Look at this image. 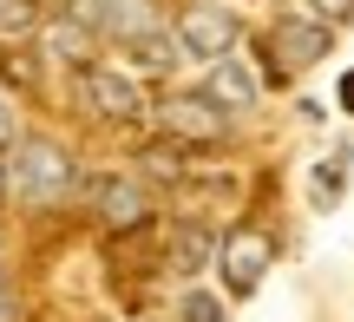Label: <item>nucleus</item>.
<instances>
[{
  "instance_id": "obj_1",
  "label": "nucleus",
  "mask_w": 354,
  "mask_h": 322,
  "mask_svg": "<svg viewBox=\"0 0 354 322\" xmlns=\"http://www.w3.org/2000/svg\"><path fill=\"white\" fill-rule=\"evenodd\" d=\"M7 191L20 197L26 211H46L73 191V152L59 138H20L7 152Z\"/></svg>"
},
{
  "instance_id": "obj_2",
  "label": "nucleus",
  "mask_w": 354,
  "mask_h": 322,
  "mask_svg": "<svg viewBox=\"0 0 354 322\" xmlns=\"http://www.w3.org/2000/svg\"><path fill=\"white\" fill-rule=\"evenodd\" d=\"M269 263H276V237L256 231V224H236V231H223V244H216V270H223V296H256L269 276Z\"/></svg>"
},
{
  "instance_id": "obj_3",
  "label": "nucleus",
  "mask_w": 354,
  "mask_h": 322,
  "mask_svg": "<svg viewBox=\"0 0 354 322\" xmlns=\"http://www.w3.org/2000/svg\"><path fill=\"white\" fill-rule=\"evenodd\" d=\"M171 39H177L184 60L216 66V60H230V46L243 39V20L230 7H184V13H177V26H171Z\"/></svg>"
},
{
  "instance_id": "obj_4",
  "label": "nucleus",
  "mask_w": 354,
  "mask_h": 322,
  "mask_svg": "<svg viewBox=\"0 0 354 322\" xmlns=\"http://www.w3.org/2000/svg\"><path fill=\"white\" fill-rule=\"evenodd\" d=\"M92 217L105 224V231H151V217H158V191L145 178H125V171H118V178H99L92 184Z\"/></svg>"
},
{
  "instance_id": "obj_5",
  "label": "nucleus",
  "mask_w": 354,
  "mask_h": 322,
  "mask_svg": "<svg viewBox=\"0 0 354 322\" xmlns=\"http://www.w3.org/2000/svg\"><path fill=\"white\" fill-rule=\"evenodd\" d=\"M335 46V26L308 20V13H282L276 26H269V60L282 66V73H308L315 60H328Z\"/></svg>"
},
{
  "instance_id": "obj_6",
  "label": "nucleus",
  "mask_w": 354,
  "mask_h": 322,
  "mask_svg": "<svg viewBox=\"0 0 354 322\" xmlns=\"http://www.w3.org/2000/svg\"><path fill=\"white\" fill-rule=\"evenodd\" d=\"M158 132L177 145H216L230 132V112L223 105H210L203 92H184V99H165L158 105Z\"/></svg>"
},
{
  "instance_id": "obj_7",
  "label": "nucleus",
  "mask_w": 354,
  "mask_h": 322,
  "mask_svg": "<svg viewBox=\"0 0 354 322\" xmlns=\"http://www.w3.org/2000/svg\"><path fill=\"white\" fill-rule=\"evenodd\" d=\"M79 105H86L92 118H138L145 105H138V79H125V73H112V66H79Z\"/></svg>"
},
{
  "instance_id": "obj_8",
  "label": "nucleus",
  "mask_w": 354,
  "mask_h": 322,
  "mask_svg": "<svg viewBox=\"0 0 354 322\" xmlns=\"http://www.w3.org/2000/svg\"><path fill=\"white\" fill-rule=\"evenodd\" d=\"M216 244H223V231H216L210 217H184L171 231V250H165V270L177 276V283H197L203 270L216 263Z\"/></svg>"
},
{
  "instance_id": "obj_9",
  "label": "nucleus",
  "mask_w": 354,
  "mask_h": 322,
  "mask_svg": "<svg viewBox=\"0 0 354 322\" xmlns=\"http://www.w3.org/2000/svg\"><path fill=\"white\" fill-rule=\"evenodd\" d=\"M66 13H73L79 26H92L99 39H131V33H145V26H158L151 0H73Z\"/></svg>"
},
{
  "instance_id": "obj_10",
  "label": "nucleus",
  "mask_w": 354,
  "mask_h": 322,
  "mask_svg": "<svg viewBox=\"0 0 354 322\" xmlns=\"http://www.w3.org/2000/svg\"><path fill=\"white\" fill-rule=\"evenodd\" d=\"M203 99L223 105V112H250V105L263 99V79H256V66H243V60H216L210 73H203Z\"/></svg>"
},
{
  "instance_id": "obj_11",
  "label": "nucleus",
  "mask_w": 354,
  "mask_h": 322,
  "mask_svg": "<svg viewBox=\"0 0 354 322\" xmlns=\"http://www.w3.org/2000/svg\"><path fill=\"white\" fill-rule=\"evenodd\" d=\"M39 46H46L53 60H66V66H99V33L79 26L73 13H59V20L39 26Z\"/></svg>"
},
{
  "instance_id": "obj_12",
  "label": "nucleus",
  "mask_w": 354,
  "mask_h": 322,
  "mask_svg": "<svg viewBox=\"0 0 354 322\" xmlns=\"http://www.w3.org/2000/svg\"><path fill=\"white\" fill-rule=\"evenodd\" d=\"M118 46H125V60L138 66V73H151V79H165L177 60H184V53H177V39L165 33V26H145V33H131V39H118Z\"/></svg>"
},
{
  "instance_id": "obj_13",
  "label": "nucleus",
  "mask_w": 354,
  "mask_h": 322,
  "mask_svg": "<svg viewBox=\"0 0 354 322\" xmlns=\"http://www.w3.org/2000/svg\"><path fill=\"white\" fill-rule=\"evenodd\" d=\"M177 322H230V303L216 296V289H184V303H177Z\"/></svg>"
},
{
  "instance_id": "obj_14",
  "label": "nucleus",
  "mask_w": 354,
  "mask_h": 322,
  "mask_svg": "<svg viewBox=\"0 0 354 322\" xmlns=\"http://www.w3.org/2000/svg\"><path fill=\"white\" fill-rule=\"evenodd\" d=\"M342 184H348V158L335 152V158H322V171H315V204H335Z\"/></svg>"
},
{
  "instance_id": "obj_15",
  "label": "nucleus",
  "mask_w": 354,
  "mask_h": 322,
  "mask_svg": "<svg viewBox=\"0 0 354 322\" xmlns=\"http://www.w3.org/2000/svg\"><path fill=\"white\" fill-rule=\"evenodd\" d=\"M308 20H322V26H348V20H354V0H308Z\"/></svg>"
},
{
  "instance_id": "obj_16",
  "label": "nucleus",
  "mask_w": 354,
  "mask_h": 322,
  "mask_svg": "<svg viewBox=\"0 0 354 322\" xmlns=\"http://www.w3.org/2000/svg\"><path fill=\"white\" fill-rule=\"evenodd\" d=\"M20 145V112H13V99L0 92V152H13Z\"/></svg>"
},
{
  "instance_id": "obj_17",
  "label": "nucleus",
  "mask_w": 354,
  "mask_h": 322,
  "mask_svg": "<svg viewBox=\"0 0 354 322\" xmlns=\"http://www.w3.org/2000/svg\"><path fill=\"white\" fill-rule=\"evenodd\" d=\"M0 26H26V0H0Z\"/></svg>"
},
{
  "instance_id": "obj_18",
  "label": "nucleus",
  "mask_w": 354,
  "mask_h": 322,
  "mask_svg": "<svg viewBox=\"0 0 354 322\" xmlns=\"http://www.w3.org/2000/svg\"><path fill=\"white\" fill-rule=\"evenodd\" d=\"M342 112H354V73H342Z\"/></svg>"
},
{
  "instance_id": "obj_19",
  "label": "nucleus",
  "mask_w": 354,
  "mask_h": 322,
  "mask_svg": "<svg viewBox=\"0 0 354 322\" xmlns=\"http://www.w3.org/2000/svg\"><path fill=\"white\" fill-rule=\"evenodd\" d=\"M0 244H7V231H0Z\"/></svg>"
}]
</instances>
